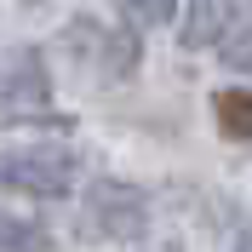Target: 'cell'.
Wrapping results in <instances>:
<instances>
[{
	"label": "cell",
	"instance_id": "obj_6",
	"mask_svg": "<svg viewBox=\"0 0 252 252\" xmlns=\"http://www.w3.org/2000/svg\"><path fill=\"white\" fill-rule=\"evenodd\" d=\"M0 247H46V229L17 223V218H0Z\"/></svg>",
	"mask_w": 252,
	"mask_h": 252
},
{
	"label": "cell",
	"instance_id": "obj_7",
	"mask_svg": "<svg viewBox=\"0 0 252 252\" xmlns=\"http://www.w3.org/2000/svg\"><path fill=\"white\" fill-rule=\"evenodd\" d=\"M223 58H229V69H247V75H252V29L241 34V40H229V46H223Z\"/></svg>",
	"mask_w": 252,
	"mask_h": 252
},
{
	"label": "cell",
	"instance_id": "obj_3",
	"mask_svg": "<svg viewBox=\"0 0 252 252\" xmlns=\"http://www.w3.org/2000/svg\"><path fill=\"white\" fill-rule=\"evenodd\" d=\"M229 29H235V0H195L189 17H184V29H178V40L189 52L195 46H223Z\"/></svg>",
	"mask_w": 252,
	"mask_h": 252
},
{
	"label": "cell",
	"instance_id": "obj_4",
	"mask_svg": "<svg viewBox=\"0 0 252 252\" xmlns=\"http://www.w3.org/2000/svg\"><path fill=\"white\" fill-rule=\"evenodd\" d=\"M212 115H218L223 138H247L252 143V86H223L212 97Z\"/></svg>",
	"mask_w": 252,
	"mask_h": 252
},
{
	"label": "cell",
	"instance_id": "obj_1",
	"mask_svg": "<svg viewBox=\"0 0 252 252\" xmlns=\"http://www.w3.org/2000/svg\"><path fill=\"white\" fill-rule=\"evenodd\" d=\"M0 184L23 189V195H40V201H58L75 184V155L58 149V143H23V149H0Z\"/></svg>",
	"mask_w": 252,
	"mask_h": 252
},
{
	"label": "cell",
	"instance_id": "obj_2",
	"mask_svg": "<svg viewBox=\"0 0 252 252\" xmlns=\"http://www.w3.org/2000/svg\"><path fill=\"white\" fill-rule=\"evenodd\" d=\"M86 229L109 241H138L149 229V195L132 184H115V178H97L86 189Z\"/></svg>",
	"mask_w": 252,
	"mask_h": 252
},
{
	"label": "cell",
	"instance_id": "obj_5",
	"mask_svg": "<svg viewBox=\"0 0 252 252\" xmlns=\"http://www.w3.org/2000/svg\"><path fill=\"white\" fill-rule=\"evenodd\" d=\"M126 17L138 23V29H155V23H166L172 17V0H121Z\"/></svg>",
	"mask_w": 252,
	"mask_h": 252
}]
</instances>
